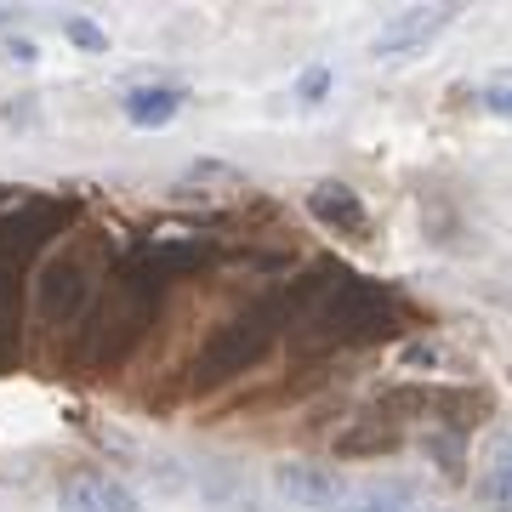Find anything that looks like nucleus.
I'll use <instances>...</instances> for the list:
<instances>
[{
	"label": "nucleus",
	"instance_id": "nucleus-1",
	"mask_svg": "<svg viewBox=\"0 0 512 512\" xmlns=\"http://www.w3.org/2000/svg\"><path fill=\"white\" fill-rule=\"evenodd\" d=\"M109 274H114V245L103 239V228L63 234V245L40 256L35 279H29V325L52 342L63 330H80Z\"/></svg>",
	"mask_w": 512,
	"mask_h": 512
},
{
	"label": "nucleus",
	"instance_id": "nucleus-2",
	"mask_svg": "<svg viewBox=\"0 0 512 512\" xmlns=\"http://www.w3.org/2000/svg\"><path fill=\"white\" fill-rule=\"evenodd\" d=\"M160 296L165 291L154 279H143L131 262H120L103 285V296L92 302V313H86V325H80V365L97 370V376L126 365L160 319Z\"/></svg>",
	"mask_w": 512,
	"mask_h": 512
},
{
	"label": "nucleus",
	"instance_id": "nucleus-3",
	"mask_svg": "<svg viewBox=\"0 0 512 512\" xmlns=\"http://www.w3.org/2000/svg\"><path fill=\"white\" fill-rule=\"evenodd\" d=\"M404 325V302L393 285L382 279H359L348 274L336 291L308 313V325L296 330L291 342L296 353H348V348H370V342H387L393 330Z\"/></svg>",
	"mask_w": 512,
	"mask_h": 512
},
{
	"label": "nucleus",
	"instance_id": "nucleus-4",
	"mask_svg": "<svg viewBox=\"0 0 512 512\" xmlns=\"http://www.w3.org/2000/svg\"><path fill=\"white\" fill-rule=\"evenodd\" d=\"M279 336H285L279 296H256L251 308L228 313V319L211 330V342L194 353V365H188V393H217V387L251 376V370L279 348Z\"/></svg>",
	"mask_w": 512,
	"mask_h": 512
},
{
	"label": "nucleus",
	"instance_id": "nucleus-5",
	"mask_svg": "<svg viewBox=\"0 0 512 512\" xmlns=\"http://www.w3.org/2000/svg\"><path fill=\"white\" fill-rule=\"evenodd\" d=\"M450 23H461V6H450V0H444V6H410V12H399V18L382 23V35L370 40V57H376V63L416 57V52H427Z\"/></svg>",
	"mask_w": 512,
	"mask_h": 512
},
{
	"label": "nucleus",
	"instance_id": "nucleus-6",
	"mask_svg": "<svg viewBox=\"0 0 512 512\" xmlns=\"http://www.w3.org/2000/svg\"><path fill=\"white\" fill-rule=\"evenodd\" d=\"M274 490L285 507L296 512H330L342 495H348V484H342V473L336 467H325V461H274Z\"/></svg>",
	"mask_w": 512,
	"mask_h": 512
},
{
	"label": "nucleus",
	"instance_id": "nucleus-7",
	"mask_svg": "<svg viewBox=\"0 0 512 512\" xmlns=\"http://www.w3.org/2000/svg\"><path fill=\"white\" fill-rule=\"evenodd\" d=\"M194 495L217 512H268L262 495H256V484H251V473L228 456H211V461L194 467Z\"/></svg>",
	"mask_w": 512,
	"mask_h": 512
},
{
	"label": "nucleus",
	"instance_id": "nucleus-8",
	"mask_svg": "<svg viewBox=\"0 0 512 512\" xmlns=\"http://www.w3.org/2000/svg\"><path fill=\"white\" fill-rule=\"evenodd\" d=\"M308 217L319 222V228H330V234H342V239H370V211H365V200H359L353 183H336V177L313 183L308 188Z\"/></svg>",
	"mask_w": 512,
	"mask_h": 512
},
{
	"label": "nucleus",
	"instance_id": "nucleus-9",
	"mask_svg": "<svg viewBox=\"0 0 512 512\" xmlns=\"http://www.w3.org/2000/svg\"><path fill=\"white\" fill-rule=\"evenodd\" d=\"M399 444H404L399 421L387 416V410H365V416H353L348 427L336 433V444H330V450H336L342 461H365V456H393Z\"/></svg>",
	"mask_w": 512,
	"mask_h": 512
},
{
	"label": "nucleus",
	"instance_id": "nucleus-10",
	"mask_svg": "<svg viewBox=\"0 0 512 512\" xmlns=\"http://www.w3.org/2000/svg\"><path fill=\"white\" fill-rule=\"evenodd\" d=\"M183 109H188V92H183V86H165V80H154V86H131V92L120 97V114H126L137 131L171 126Z\"/></svg>",
	"mask_w": 512,
	"mask_h": 512
},
{
	"label": "nucleus",
	"instance_id": "nucleus-11",
	"mask_svg": "<svg viewBox=\"0 0 512 512\" xmlns=\"http://www.w3.org/2000/svg\"><path fill=\"white\" fill-rule=\"evenodd\" d=\"M57 512H103V473L80 467L57 484Z\"/></svg>",
	"mask_w": 512,
	"mask_h": 512
},
{
	"label": "nucleus",
	"instance_id": "nucleus-12",
	"mask_svg": "<svg viewBox=\"0 0 512 512\" xmlns=\"http://www.w3.org/2000/svg\"><path fill=\"white\" fill-rule=\"evenodd\" d=\"M143 478H148V490L154 495H171V501L194 490V467L177 461V456H143Z\"/></svg>",
	"mask_w": 512,
	"mask_h": 512
},
{
	"label": "nucleus",
	"instance_id": "nucleus-13",
	"mask_svg": "<svg viewBox=\"0 0 512 512\" xmlns=\"http://www.w3.org/2000/svg\"><path fill=\"white\" fill-rule=\"evenodd\" d=\"M484 495H490L495 512H512V427L495 439L490 450V473H484Z\"/></svg>",
	"mask_w": 512,
	"mask_h": 512
},
{
	"label": "nucleus",
	"instance_id": "nucleus-14",
	"mask_svg": "<svg viewBox=\"0 0 512 512\" xmlns=\"http://www.w3.org/2000/svg\"><path fill=\"white\" fill-rule=\"evenodd\" d=\"M63 40H69V46H80L86 57L109 52V29H103V23H92L86 12H69V18H63Z\"/></svg>",
	"mask_w": 512,
	"mask_h": 512
},
{
	"label": "nucleus",
	"instance_id": "nucleus-15",
	"mask_svg": "<svg viewBox=\"0 0 512 512\" xmlns=\"http://www.w3.org/2000/svg\"><path fill=\"white\" fill-rule=\"evenodd\" d=\"M427 456L439 461L444 478H461V433H439V427H427Z\"/></svg>",
	"mask_w": 512,
	"mask_h": 512
},
{
	"label": "nucleus",
	"instance_id": "nucleus-16",
	"mask_svg": "<svg viewBox=\"0 0 512 512\" xmlns=\"http://www.w3.org/2000/svg\"><path fill=\"white\" fill-rule=\"evenodd\" d=\"M330 86H336V69H325V63H308V69L296 74V97H302L308 109H319V103H325Z\"/></svg>",
	"mask_w": 512,
	"mask_h": 512
},
{
	"label": "nucleus",
	"instance_id": "nucleus-17",
	"mask_svg": "<svg viewBox=\"0 0 512 512\" xmlns=\"http://www.w3.org/2000/svg\"><path fill=\"white\" fill-rule=\"evenodd\" d=\"M0 63H6V69H35L40 63V40L35 35H6L0 40Z\"/></svg>",
	"mask_w": 512,
	"mask_h": 512
},
{
	"label": "nucleus",
	"instance_id": "nucleus-18",
	"mask_svg": "<svg viewBox=\"0 0 512 512\" xmlns=\"http://www.w3.org/2000/svg\"><path fill=\"white\" fill-rule=\"evenodd\" d=\"M103 512H148V507H143V495L131 490L126 478L103 473Z\"/></svg>",
	"mask_w": 512,
	"mask_h": 512
},
{
	"label": "nucleus",
	"instance_id": "nucleus-19",
	"mask_svg": "<svg viewBox=\"0 0 512 512\" xmlns=\"http://www.w3.org/2000/svg\"><path fill=\"white\" fill-rule=\"evenodd\" d=\"M478 103H484V114H501V120H512V86H490Z\"/></svg>",
	"mask_w": 512,
	"mask_h": 512
},
{
	"label": "nucleus",
	"instance_id": "nucleus-20",
	"mask_svg": "<svg viewBox=\"0 0 512 512\" xmlns=\"http://www.w3.org/2000/svg\"><path fill=\"white\" fill-rule=\"evenodd\" d=\"M421 365L427 370L439 365V348H433V342H410V348H404V370H421Z\"/></svg>",
	"mask_w": 512,
	"mask_h": 512
},
{
	"label": "nucleus",
	"instance_id": "nucleus-21",
	"mask_svg": "<svg viewBox=\"0 0 512 512\" xmlns=\"http://www.w3.org/2000/svg\"><path fill=\"white\" fill-rule=\"evenodd\" d=\"M183 177H188V183H205V177H234V165H222V160H194Z\"/></svg>",
	"mask_w": 512,
	"mask_h": 512
}]
</instances>
